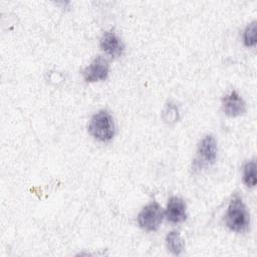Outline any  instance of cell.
<instances>
[{
  "instance_id": "cell-1",
  "label": "cell",
  "mask_w": 257,
  "mask_h": 257,
  "mask_svg": "<svg viewBox=\"0 0 257 257\" xmlns=\"http://www.w3.org/2000/svg\"><path fill=\"white\" fill-rule=\"evenodd\" d=\"M226 226L234 232L243 233L250 225V214L239 195H235L229 202L225 214Z\"/></svg>"
},
{
  "instance_id": "cell-2",
  "label": "cell",
  "mask_w": 257,
  "mask_h": 257,
  "mask_svg": "<svg viewBox=\"0 0 257 257\" xmlns=\"http://www.w3.org/2000/svg\"><path fill=\"white\" fill-rule=\"evenodd\" d=\"M88 132L95 140L101 143L109 142L115 133L113 118L110 113L105 109L94 113L90 118Z\"/></svg>"
},
{
  "instance_id": "cell-3",
  "label": "cell",
  "mask_w": 257,
  "mask_h": 257,
  "mask_svg": "<svg viewBox=\"0 0 257 257\" xmlns=\"http://www.w3.org/2000/svg\"><path fill=\"white\" fill-rule=\"evenodd\" d=\"M164 211L157 202L145 206L138 215V224L146 231H157L164 220Z\"/></svg>"
},
{
  "instance_id": "cell-4",
  "label": "cell",
  "mask_w": 257,
  "mask_h": 257,
  "mask_svg": "<svg viewBox=\"0 0 257 257\" xmlns=\"http://www.w3.org/2000/svg\"><path fill=\"white\" fill-rule=\"evenodd\" d=\"M217 142L212 135L205 136L198 145L197 162L200 167L204 165H212L217 158Z\"/></svg>"
},
{
  "instance_id": "cell-5",
  "label": "cell",
  "mask_w": 257,
  "mask_h": 257,
  "mask_svg": "<svg viewBox=\"0 0 257 257\" xmlns=\"http://www.w3.org/2000/svg\"><path fill=\"white\" fill-rule=\"evenodd\" d=\"M108 72L109 66L107 60L101 56H97L83 69L82 75L86 82H95L106 79Z\"/></svg>"
},
{
  "instance_id": "cell-6",
  "label": "cell",
  "mask_w": 257,
  "mask_h": 257,
  "mask_svg": "<svg viewBox=\"0 0 257 257\" xmlns=\"http://www.w3.org/2000/svg\"><path fill=\"white\" fill-rule=\"evenodd\" d=\"M101 50L112 58L122 55L124 45L120 38L113 31H106L102 34L99 42Z\"/></svg>"
},
{
  "instance_id": "cell-7",
  "label": "cell",
  "mask_w": 257,
  "mask_h": 257,
  "mask_svg": "<svg viewBox=\"0 0 257 257\" xmlns=\"http://www.w3.org/2000/svg\"><path fill=\"white\" fill-rule=\"evenodd\" d=\"M222 109L225 114L235 117L246 111V104L243 98L235 90H232L222 98Z\"/></svg>"
},
{
  "instance_id": "cell-8",
  "label": "cell",
  "mask_w": 257,
  "mask_h": 257,
  "mask_svg": "<svg viewBox=\"0 0 257 257\" xmlns=\"http://www.w3.org/2000/svg\"><path fill=\"white\" fill-rule=\"evenodd\" d=\"M165 215L169 222L173 224L182 223L187 219L186 204L183 199L179 197H171L169 199Z\"/></svg>"
},
{
  "instance_id": "cell-9",
  "label": "cell",
  "mask_w": 257,
  "mask_h": 257,
  "mask_svg": "<svg viewBox=\"0 0 257 257\" xmlns=\"http://www.w3.org/2000/svg\"><path fill=\"white\" fill-rule=\"evenodd\" d=\"M166 245L173 255H180L184 250V241L178 231H171L167 234Z\"/></svg>"
},
{
  "instance_id": "cell-10",
  "label": "cell",
  "mask_w": 257,
  "mask_h": 257,
  "mask_svg": "<svg viewBox=\"0 0 257 257\" xmlns=\"http://www.w3.org/2000/svg\"><path fill=\"white\" fill-rule=\"evenodd\" d=\"M243 181L249 188L256 186V163L254 160L247 162L243 167Z\"/></svg>"
},
{
  "instance_id": "cell-11",
  "label": "cell",
  "mask_w": 257,
  "mask_h": 257,
  "mask_svg": "<svg viewBox=\"0 0 257 257\" xmlns=\"http://www.w3.org/2000/svg\"><path fill=\"white\" fill-rule=\"evenodd\" d=\"M243 41L247 47L255 46L257 41V27L256 21H252L248 24L243 33Z\"/></svg>"
},
{
  "instance_id": "cell-12",
  "label": "cell",
  "mask_w": 257,
  "mask_h": 257,
  "mask_svg": "<svg viewBox=\"0 0 257 257\" xmlns=\"http://www.w3.org/2000/svg\"><path fill=\"white\" fill-rule=\"evenodd\" d=\"M163 118L166 122H174L178 119V108L173 103H168L163 111Z\"/></svg>"
}]
</instances>
